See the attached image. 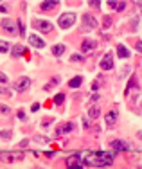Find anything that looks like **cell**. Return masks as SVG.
Returning a JSON list of instances; mask_svg holds the SVG:
<instances>
[{"label":"cell","mask_w":142,"mask_h":169,"mask_svg":"<svg viewBox=\"0 0 142 169\" xmlns=\"http://www.w3.org/2000/svg\"><path fill=\"white\" fill-rule=\"evenodd\" d=\"M114 153H108V151H90L81 155V162L86 166H92V167H103V166H110L114 162Z\"/></svg>","instance_id":"cell-1"},{"label":"cell","mask_w":142,"mask_h":169,"mask_svg":"<svg viewBox=\"0 0 142 169\" xmlns=\"http://www.w3.org/2000/svg\"><path fill=\"white\" fill-rule=\"evenodd\" d=\"M76 22V13H63L59 16V27L61 29H69L74 25Z\"/></svg>","instance_id":"cell-2"},{"label":"cell","mask_w":142,"mask_h":169,"mask_svg":"<svg viewBox=\"0 0 142 169\" xmlns=\"http://www.w3.org/2000/svg\"><path fill=\"white\" fill-rule=\"evenodd\" d=\"M94 27H97L95 18L90 16V14H85L83 16V27H81V31H90V29H94Z\"/></svg>","instance_id":"cell-3"},{"label":"cell","mask_w":142,"mask_h":169,"mask_svg":"<svg viewBox=\"0 0 142 169\" xmlns=\"http://www.w3.org/2000/svg\"><path fill=\"white\" fill-rule=\"evenodd\" d=\"M101 69L103 70H112L114 69V56L108 52V54H104V58L101 59Z\"/></svg>","instance_id":"cell-4"},{"label":"cell","mask_w":142,"mask_h":169,"mask_svg":"<svg viewBox=\"0 0 142 169\" xmlns=\"http://www.w3.org/2000/svg\"><path fill=\"white\" fill-rule=\"evenodd\" d=\"M112 148L117 149V151H131V144H126L124 141H114Z\"/></svg>","instance_id":"cell-5"},{"label":"cell","mask_w":142,"mask_h":169,"mask_svg":"<svg viewBox=\"0 0 142 169\" xmlns=\"http://www.w3.org/2000/svg\"><path fill=\"white\" fill-rule=\"evenodd\" d=\"M67 166L69 167H76V169H83V162H81V158L79 156H69L67 158Z\"/></svg>","instance_id":"cell-6"},{"label":"cell","mask_w":142,"mask_h":169,"mask_svg":"<svg viewBox=\"0 0 142 169\" xmlns=\"http://www.w3.org/2000/svg\"><path fill=\"white\" fill-rule=\"evenodd\" d=\"M29 85H31V79H29V77H22L18 83L14 85V90H16V92H25L29 88Z\"/></svg>","instance_id":"cell-7"},{"label":"cell","mask_w":142,"mask_h":169,"mask_svg":"<svg viewBox=\"0 0 142 169\" xmlns=\"http://www.w3.org/2000/svg\"><path fill=\"white\" fill-rule=\"evenodd\" d=\"M34 25H36V29H40L42 32H50V29H52L50 22H43V20H36Z\"/></svg>","instance_id":"cell-8"},{"label":"cell","mask_w":142,"mask_h":169,"mask_svg":"<svg viewBox=\"0 0 142 169\" xmlns=\"http://www.w3.org/2000/svg\"><path fill=\"white\" fill-rule=\"evenodd\" d=\"M29 42H31L32 47H36V49H43V47H45V42H43L40 36H34V34L29 36Z\"/></svg>","instance_id":"cell-9"},{"label":"cell","mask_w":142,"mask_h":169,"mask_svg":"<svg viewBox=\"0 0 142 169\" xmlns=\"http://www.w3.org/2000/svg\"><path fill=\"white\" fill-rule=\"evenodd\" d=\"M74 122H67V124H63V126H59L56 130V135H63V133H70L72 130H74Z\"/></svg>","instance_id":"cell-10"},{"label":"cell","mask_w":142,"mask_h":169,"mask_svg":"<svg viewBox=\"0 0 142 169\" xmlns=\"http://www.w3.org/2000/svg\"><path fill=\"white\" fill-rule=\"evenodd\" d=\"M2 27L6 29L7 32H11V34H13V32H16V29H14V22L7 20V18H4V20H2Z\"/></svg>","instance_id":"cell-11"},{"label":"cell","mask_w":142,"mask_h":169,"mask_svg":"<svg viewBox=\"0 0 142 169\" xmlns=\"http://www.w3.org/2000/svg\"><path fill=\"white\" fill-rule=\"evenodd\" d=\"M81 49H83V52L94 51V49H95V42H94V40H83V43H81Z\"/></svg>","instance_id":"cell-12"},{"label":"cell","mask_w":142,"mask_h":169,"mask_svg":"<svg viewBox=\"0 0 142 169\" xmlns=\"http://www.w3.org/2000/svg\"><path fill=\"white\" fill-rule=\"evenodd\" d=\"M11 54H13V56H24V54H25V47H24V45H14Z\"/></svg>","instance_id":"cell-13"},{"label":"cell","mask_w":142,"mask_h":169,"mask_svg":"<svg viewBox=\"0 0 142 169\" xmlns=\"http://www.w3.org/2000/svg\"><path fill=\"white\" fill-rule=\"evenodd\" d=\"M117 54H119L121 58H128L129 56V51L122 45V43H119V45H117Z\"/></svg>","instance_id":"cell-14"},{"label":"cell","mask_w":142,"mask_h":169,"mask_svg":"<svg viewBox=\"0 0 142 169\" xmlns=\"http://www.w3.org/2000/svg\"><path fill=\"white\" fill-rule=\"evenodd\" d=\"M108 6L112 9H117V11H122L126 7V2H108Z\"/></svg>","instance_id":"cell-15"},{"label":"cell","mask_w":142,"mask_h":169,"mask_svg":"<svg viewBox=\"0 0 142 169\" xmlns=\"http://www.w3.org/2000/svg\"><path fill=\"white\" fill-rule=\"evenodd\" d=\"M81 83H83V77H81V76H76V77H72V79H70L69 86H70V88H77Z\"/></svg>","instance_id":"cell-16"},{"label":"cell","mask_w":142,"mask_h":169,"mask_svg":"<svg viewBox=\"0 0 142 169\" xmlns=\"http://www.w3.org/2000/svg\"><path fill=\"white\" fill-rule=\"evenodd\" d=\"M56 6H59V2H43L42 4V9L43 11H49V9H54V7H56Z\"/></svg>","instance_id":"cell-17"},{"label":"cell","mask_w":142,"mask_h":169,"mask_svg":"<svg viewBox=\"0 0 142 169\" xmlns=\"http://www.w3.org/2000/svg\"><path fill=\"white\" fill-rule=\"evenodd\" d=\"M63 52H65V45H54L52 47V54L54 56H61Z\"/></svg>","instance_id":"cell-18"},{"label":"cell","mask_w":142,"mask_h":169,"mask_svg":"<svg viewBox=\"0 0 142 169\" xmlns=\"http://www.w3.org/2000/svg\"><path fill=\"white\" fill-rule=\"evenodd\" d=\"M88 117H90V119H97V117H99V108H97V106L90 108V110H88Z\"/></svg>","instance_id":"cell-19"},{"label":"cell","mask_w":142,"mask_h":169,"mask_svg":"<svg viewBox=\"0 0 142 169\" xmlns=\"http://www.w3.org/2000/svg\"><path fill=\"white\" fill-rule=\"evenodd\" d=\"M115 119H117V113H115V112H110L108 115H106V122H108V126H112V124H114Z\"/></svg>","instance_id":"cell-20"},{"label":"cell","mask_w":142,"mask_h":169,"mask_svg":"<svg viewBox=\"0 0 142 169\" xmlns=\"http://www.w3.org/2000/svg\"><path fill=\"white\" fill-rule=\"evenodd\" d=\"M63 101H65V94H61V92H59L56 97H54V103H56V104H61Z\"/></svg>","instance_id":"cell-21"},{"label":"cell","mask_w":142,"mask_h":169,"mask_svg":"<svg viewBox=\"0 0 142 169\" xmlns=\"http://www.w3.org/2000/svg\"><path fill=\"white\" fill-rule=\"evenodd\" d=\"M58 81H59L58 77H52V79H50V83H49V85H47V86H45V90H50V88H54Z\"/></svg>","instance_id":"cell-22"},{"label":"cell","mask_w":142,"mask_h":169,"mask_svg":"<svg viewBox=\"0 0 142 169\" xmlns=\"http://www.w3.org/2000/svg\"><path fill=\"white\" fill-rule=\"evenodd\" d=\"M11 135H13V133H11V130H6V131H0V137H2V139H11Z\"/></svg>","instance_id":"cell-23"},{"label":"cell","mask_w":142,"mask_h":169,"mask_svg":"<svg viewBox=\"0 0 142 169\" xmlns=\"http://www.w3.org/2000/svg\"><path fill=\"white\" fill-rule=\"evenodd\" d=\"M9 49V45H7V42H0V52H6Z\"/></svg>","instance_id":"cell-24"},{"label":"cell","mask_w":142,"mask_h":169,"mask_svg":"<svg viewBox=\"0 0 142 169\" xmlns=\"http://www.w3.org/2000/svg\"><path fill=\"white\" fill-rule=\"evenodd\" d=\"M0 113H9V106H6V104H0Z\"/></svg>","instance_id":"cell-25"},{"label":"cell","mask_w":142,"mask_h":169,"mask_svg":"<svg viewBox=\"0 0 142 169\" xmlns=\"http://www.w3.org/2000/svg\"><path fill=\"white\" fill-rule=\"evenodd\" d=\"M85 58L83 56H79V54H72V61H83Z\"/></svg>","instance_id":"cell-26"},{"label":"cell","mask_w":142,"mask_h":169,"mask_svg":"<svg viewBox=\"0 0 142 169\" xmlns=\"http://www.w3.org/2000/svg\"><path fill=\"white\" fill-rule=\"evenodd\" d=\"M0 83H7V76L0 72Z\"/></svg>","instance_id":"cell-27"},{"label":"cell","mask_w":142,"mask_h":169,"mask_svg":"<svg viewBox=\"0 0 142 169\" xmlns=\"http://www.w3.org/2000/svg\"><path fill=\"white\" fill-rule=\"evenodd\" d=\"M18 27H20V34H25V27H24L22 22H18Z\"/></svg>","instance_id":"cell-28"},{"label":"cell","mask_w":142,"mask_h":169,"mask_svg":"<svg viewBox=\"0 0 142 169\" xmlns=\"http://www.w3.org/2000/svg\"><path fill=\"white\" fill-rule=\"evenodd\" d=\"M18 119H22V121H25V112H22V110H20V112H18Z\"/></svg>","instance_id":"cell-29"},{"label":"cell","mask_w":142,"mask_h":169,"mask_svg":"<svg viewBox=\"0 0 142 169\" xmlns=\"http://www.w3.org/2000/svg\"><path fill=\"white\" fill-rule=\"evenodd\" d=\"M34 139H36V141H40V142H49L47 137H45V139H43V137H34Z\"/></svg>","instance_id":"cell-30"},{"label":"cell","mask_w":142,"mask_h":169,"mask_svg":"<svg viewBox=\"0 0 142 169\" xmlns=\"http://www.w3.org/2000/svg\"><path fill=\"white\" fill-rule=\"evenodd\" d=\"M92 90H94V92H95V90H99V83H94V85H92Z\"/></svg>","instance_id":"cell-31"},{"label":"cell","mask_w":142,"mask_h":169,"mask_svg":"<svg viewBox=\"0 0 142 169\" xmlns=\"http://www.w3.org/2000/svg\"><path fill=\"white\" fill-rule=\"evenodd\" d=\"M110 24H112V20H110V18L106 16V18H104V25H110Z\"/></svg>","instance_id":"cell-32"},{"label":"cell","mask_w":142,"mask_h":169,"mask_svg":"<svg viewBox=\"0 0 142 169\" xmlns=\"http://www.w3.org/2000/svg\"><path fill=\"white\" fill-rule=\"evenodd\" d=\"M38 108H40V104H38V103H34V104H32V112H36Z\"/></svg>","instance_id":"cell-33"},{"label":"cell","mask_w":142,"mask_h":169,"mask_svg":"<svg viewBox=\"0 0 142 169\" xmlns=\"http://www.w3.org/2000/svg\"><path fill=\"white\" fill-rule=\"evenodd\" d=\"M67 169H76V167H67Z\"/></svg>","instance_id":"cell-34"}]
</instances>
